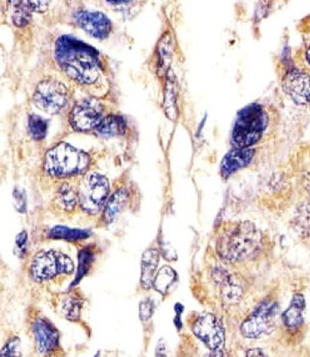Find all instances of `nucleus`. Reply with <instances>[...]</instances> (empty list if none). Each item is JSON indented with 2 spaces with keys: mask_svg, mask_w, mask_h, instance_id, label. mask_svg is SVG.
Masks as SVG:
<instances>
[{
  "mask_svg": "<svg viewBox=\"0 0 310 357\" xmlns=\"http://www.w3.org/2000/svg\"><path fill=\"white\" fill-rule=\"evenodd\" d=\"M177 280V273L171 266H164L156 273L153 287L160 294L167 295Z\"/></svg>",
  "mask_w": 310,
  "mask_h": 357,
  "instance_id": "obj_17",
  "label": "nucleus"
},
{
  "mask_svg": "<svg viewBox=\"0 0 310 357\" xmlns=\"http://www.w3.org/2000/svg\"><path fill=\"white\" fill-rule=\"evenodd\" d=\"M306 56H307V60H308V62L310 63V47L308 50V51H307Z\"/></svg>",
  "mask_w": 310,
  "mask_h": 357,
  "instance_id": "obj_32",
  "label": "nucleus"
},
{
  "mask_svg": "<svg viewBox=\"0 0 310 357\" xmlns=\"http://www.w3.org/2000/svg\"><path fill=\"white\" fill-rule=\"evenodd\" d=\"M63 312L65 317L71 321H75L79 317L81 312V305L78 299L75 298H68L63 303Z\"/></svg>",
  "mask_w": 310,
  "mask_h": 357,
  "instance_id": "obj_24",
  "label": "nucleus"
},
{
  "mask_svg": "<svg viewBox=\"0 0 310 357\" xmlns=\"http://www.w3.org/2000/svg\"><path fill=\"white\" fill-rule=\"evenodd\" d=\"M75 20L86 31L97 38L107 37L111 29L109 18L100 12L79 11L75 14Z\"/></svg>",
  "mask_w": 310,
  "mask_h": 357,
  "instance_id": "obj_12",
  "label": "nucleus"
},
{
  "mask_svg": "<svg viewBox=\"0 0 310 357\" xmlns=\"http://www.w3.org/2000/svg\"><path fill=\"white\" fill-rule=\"evenodd\" d=\"M160 261V253L155 248L144 252L141 262V285L144 289H151Z\"/></svg>",
  "mask_w": 310,
  "mask_h": 357,
  "instance_id": "obj_16",
  "label": "nucleus"
},
{
  "mask_svg": "<svg viewBox=\"0 0 310 357\" xmlns=\"http://www.w3.org/2000/svg\"><path fill=\"white\" fill-rule=\"evenodd\" d=\"M306 301L302 294L293 296L289 307L283 312L282 321L289 331H297L304 321Z\"/></svg>",
  "mask_w": 310,
  "mask_h": 357,
  "instance_id": "obj_15",
  "label": "nucleus"
},
{
  "mask_svg": "<svg viewBox=\"0 0 310 357\" xmlns=\"http://www.w3.org/2000/svg\"><path fill=\"white\" fill-rule=\"evenodd\" d=\"M103 119L101 105L93 98L77 102L71 114L72 126L79 130L97 129Z\"/></svg>",
  "mask_w": 310,
  "mask_h": 357,
  "instance_id": "obj_10",
  "label": "nucleus"
},
{
  "mask_svg": "<svg viewBox=\"0 0 310 357\" xmlns=\"http://www.w3.org/2000/svg\"><path fill=\"white\" fill-rule=\"evenodd\" d=\"M192 331L210 350V354L226 352V333L219 319L210 312L194 321Z\"/></svg>",
  "mask_w": 310,
  "mask_h": 357,
  "instance_id": "obj_7",
  "label": "nucleus"
},
{
  "mask_svg": "<svg viewBox=\"0 0 310 357\" xmlns=\"http://www.w3.org/2000/svg\"><path fill=\"white\" fill-rule=\"evenodd\" d=\"M91 232L86 229H71L65 226H55L50 229L49 237L56 240L79 241L88 238Z\"/></svg>",
  "mask_w": 310,
  "mask_h": 357,
  "instance_id": "obj_20",
  "label": "nucleus"
},
{
  "mask_svg": "<svg viewBox=\"0 0 310 357\" xmlns=\"http://www.w3.org/2000/svg\"><path fill=\"white\" fill-rule=\"evenodd\" d=\"M127 200V191L123 189L117 190L111 197L104 210V218L108 222L113 221L116 218L118 213H120L121 210L124 208V206H126Z\"/></svg>",
  "mask_w": 310,
  "mask_h": 357,
  "instance_id": "obj_19",
  "label": "nucleus"
},
{
  "mask_svg": "<svg viewBox=\"0 0 310 357\" xmlns=\"http://www.w3.org/2000/svg\"><path fill=\"white\" fill-rule=\"evenodd\" d=\"M109 192L107 178L99 174H91L82 181L79 201L84 211L95 215L99 212Z\"/></svg>",
  "mask_w": 310,
  "mask_h": 357,
  "instance_id": "obj_8",
  "label": "nucleus"
},
{
  "mask_svg": "<svg viewBox=\"0 0 310 357\" xmlns=\"http://www.w3.org/2000/svg\"><path fill=\"white\" fill-rule=\"evenodd\" d=\"M68 98L65 85L55 79H45L35 89L33 101L41 110L55 114L65 106Z\"/></svg>",
  "mask_w": 310,
  "mask_h": 357,
  "instance_id": "obj_9",
  "label": "nucleus"
},
{
  "mask_svg": "<svg viewBox=\"0 0 310 357\" xmlns=\"http://www.w3.org/2000/svg\"><path fill=\"white\" fill-rule=\"evenodd\" d=\"M56 56L63 71L77 81L91 84L100 71L98 54L87 43L72 35H63L56 41Z\"/></svg>",
  "mask_w": 310,
  "mask_h": 357,
  "instance_id": "obj_1",
  "label": "nucleus"
},
{
  "mask_svg": "<svg viewBox=\"0 0 310 357\" xmlns=\"http://www.w3.org/2000/svg\"><path fill=\"white\" fill-rule=\"evenodd\" d=\"M29 130L34 139L44 138L47 132V121L36 114H31L29 117Z\"/></svg>",
  "mask_w": 310,
  "mask_h": 357,
  "instance_id": "obj_23",
  "label": "nucleus"
},
{
  "mask_svg": "<svg viewBox=\"0 0 310 357\" xmlns=\"http://www.w3.org/2000/svg\"><path fill=\"white\" fill-rule=\"evenodd\" d=\"M255 151L252 149H235L225 155L222 162V174L228 178L241 169L248 167L254 159Z\"/></svg>",
  "mask_w": 310,
  "mask_h": 357,
  "instance_id": "obj_14",
  "label": "nucleus"
},
{
  "mask_svg": "<svg viewBox=\"0 0 310 357\" xmlns=\"http://www.w3.org/2000/svg\"><path fill=\"white\" fill-rule=\"evenodd\" d=\"M15 242H17V247L21 253H24L27 244V232L22 231L21 234H19Z\"/></svg>",
  "mask_w": 310,
  "mask_h": 357,
  "instance_id": "obj_29",
  "label": "nucleus"
},
{
  "mask_svg": "<svg viewBox=\"0 0 310 357\" xmlns=\"http://www.w3.org/2000/svg\"><path fill=\"white\" fill-rule=\"evenodd\" d=\"M245 357H268V356L263 349L256 347V349L247 350V352L245 354Z\"/></svg>",
  "mask_w": 310,
  "mask_h": 357,
  "instance_id": "obj_30",
  "label": "nucleus"
},
{
  "mask_svg": "<svg viewBox=\"0 0 310 357\" xmlns=\"http://www.w3.org/2000/svg\"><path fill=\"white\" fill-rule=\"evenodd\" d=\"M261 236L251 222H241L219 238V254L224 259H246L260 247Z\"/></svg>",
  "mask_w": 310,
  "mask_h": 357,
  "instance_id": "obj_3",
  "label": "nucleus"
},
{
  "mask_svg": "<svg viewBox=\"0 0 310 357\" xmlns=\"http://www.w3.org/2000/svg\"><path fill=\"white\" fill-rule=\"evenodd\" d=\"M268 126V116L261 105L252 103L240 110L232 132L235 149H249L260 142Z\"/></svg>",
  "mask_w": 310,
  "mask_h": 357,
  "instance_id": "obj_2",
  "label": "nucleus"
},
{
  "mask_svg": "<svg viewBox=\"0 0 310 357\" xmlns=\"http://www.w3.org/2000/svg\"><path fill=\"white\" fill-rule=\"evenodd\" d=\"M33 333L36 340L38 351L49 354L59 346V335L53 325L44 319H38L33 325Z\"/></svg>",
  "mask_w": 310,
  "mask_h": 357,
  "instance_id": "obj_13",
  "label": "nucleus"
},
{
  "mask_svg": "<svg viewBox=\"0 0 310 357\" xmlns=\"http://www.w3.org/2000/svg\"><path fill=\"white\" fill-rule=\"evenodd\" d=\"M79 258L78 273H77L75 282L73 284H77L82 280V277L85 275L86 273L88 272L92 261V255L89 253V251L84 250L79 254Z\"/></svg>",
  "mask_w": 310,
  "mask_h": 357,
  "instance_id": "obj_25",
  "label": "nucleus"
},
{
  "mask_svg": "<svg viewBox=\"0 0 310 357\" xmlns=\"http://www.w3.org/2000/svg\"><path fill=\"white\" fill-rule=\"evenodd\" d=\"M73 271L75 264L71 258L55 250L40 252L31 263V274L37 282L55 278L59 274L72 273Z\"/></svg>",
  "mask_w": 310,
  "mask_h": 357,
  "instance_id": "obj_6",
  "label": "nucleus"
},
{
  "mask_svg": "<svg viewBox=\"0 0 310 357\" xmlns=\"http://www.w3.org/2000/svg\"><path fill=\"white\" fill-rule=\"evenodd\" d=\"M20 340L17 337L9 340L2 349L1 357H20Z\"/></svg>",
  "mask_w": 310,
  "mask_h": 357,
  "instance_id": "obj_26",
  "label": "nucleus"
},
{
  "mask_svg": "<svg viewBox=\"0 0 310 357\" xmlns=\"http://www.w3.org/2000/svg\"><path fill=\"white\" fill-rule=\"evenodd\" d=\"M283 89L296 104H310V76L307 73L298 70L287 73L283 79Z\"/></svg>",
  "mask_w": 310,
  "mask_h": 357,
  "instance_id": "obj_11",
  "label": "nucleus"
},
{
  "mask_svg": "<svg viewBox=\"0 0 310 357\" xmlns=\"http://www.w3.org/2000/svg\"><path fill=\"white\" fill-rule=\"evenodd\" d=\"M126 129V123L123 118L119 116H109L104 117L99 124L97 132L101 135L115 136L124 133Z\"/></svg>",
  "mask_w": 310,
  "mask_h": 357,
  "instance_id": "obj_18",
  "label": "nucleus"
},
{
  "mask_svg": "<svg viewBox=\"0 0 310 357\" xmlns=\"http://www.w3.org/2000/svg\"><path fill=\"white\" fill-rule=\"evenodd\" d=\"M79 195L69 185L63 184L57 192V202L62 208L66 211H72L75 209Z\"/></svg>",
  "mask_w": 310,
  "mask_h": 357,
  "instance_id": "obj_21",
  "label": "nucleus"
},
{
  "mask_svg": "<svg viewBox=\"0 0 310 357\" xmlns=\"http://www.w3.org/2000/svg\"><path fill=\"white\" fill-rule=\"evenodd\" d=\"M278 311L279 307L276 301L271 299L262 301L240 326L241 334L245 339L254 340L273 333Z\"/></svg>",
  "mask_w": 310,
  "mask_h": 357,
  "instance_id": "obj_5",
  "label": "nucleus"
},
{
  "mask_svg": "<svg viewBox=\"0 0 310 357\" xmlns=\"http://www.w3.org/2000/svg\"><path fill=\"white\" fill-rule=\"evenodd\" d=\"M89 156L68 143L61 142L46 155L45 168L55 177H65L81 174L88 168Z\"/></svg>",
  "mask_w": 310,
  "mask_h": 357,
  "instance_id": "obj_4",
  "label": "nucleus"
},
{
  "mask_svg": "<svg viewBox=\"0 0 310 357\" xmlns=\"http://www.w3.org/2000/svg\"><path fill=\"white\" fill-rule=\"evenodd\" d=\"M161 251L162 256L164 257L166 260L171 261L177 259V254H176V251L173 250V248L168 243V242H162Z\"/></svg>",
  "mask_w": 310,
  "mask_h": 357,
  "instance_id": "obj_28",
  "label": "nucleus"
},
{
  "mask_svg": "<svg viewBox=\"0 0 310 357\" xmlns=\"http://www.w3.org/2000/svg\"><path fill=\"white\" fill-rule=\"evenodd\" d=\"M153 311H155V305H153L151 299H146V301L140 303L139 315L142 321H147L151 318Z\"/></svg>",
  "mask_w": 310,
  "mask_h": 357,
  "instance_id": "obj_27",
  "label": "nucleus"
},
{
  "mask_svg": "<svg viewBox=\"0 0 310 357\" xmlns=\"http://www.w3.org/2000/svg\"><path fill=\"white\" fill-rule=\"evenodd\" d=\"M15 201H20V203L18 204V206H17V209L18 210L19 212H24L25 211V204L22 203V202H24L25 203V200H24V195H22V194H21L20 192H18L17 194L15 192Z\"/></svg>",
  "mask_w": 310,
  "mask_h": 357,
  "instance_id": "obj_31",
  "label": "nucleus"
},
{
  "mask_svg": "<svg viewBox=\"0 0 310 357\" xmlns=\"http://www.w3.org/2000/svg\"><path fill=\"white\" fill-rule=\"evenodd\" d=\"M11 4L15 24L18 26H24L30 21L31 11H33L30 1H13Z\"/></svg>",
  "mask_w": 310,
  "mask_h": 357,
  "instance_id": "obj_22",
  "label": "nucleus"
}]
</instances>
